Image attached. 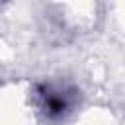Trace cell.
<instances>
[{"instance_id": "cell-1", "label": "cell", "mask_w": 125, "mask_h": 125, "mask_svg": "<svg viewBox=\"0 0 125 125\" xmlns=\"http://www.w3.org/2000/svg\"><path fill=\"white\" fill-rule=\"evenodd\" d=\"M43 100V111L49 117H62L64 113L70 111L72 107V94L66 88H55V86H45L43 92L39 94Z\"/></svg>"}]
</instances>
